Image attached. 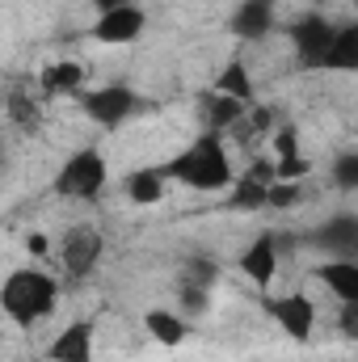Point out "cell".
Segmentation results:
<instances>
[{"label": "cell", "mask_w": 358, "mask_h": 362, "mask_svg": "<svg viewBox=\"0 0 358 362\" xmlns=\"http://www.w3.org/2000/svg\"><path fill=\"white\" fill-rule=\"evenodd\" d=\"M93 350H97V325L89 316H76V320H68L51 337L42 358L47 362H93Z\"/></svg>", "instance_id": "obj_9"}, {"label": "cell", "mask_w": 358, "mask_h": 362, "mask_svg": "<svg viewBox=\"0 0 358 362\" xmlns=\"http://www.w3.org/2000/svg\"><path fill=\"white\" fill-rule=\"evenodd\" d=\"M236 270L245 274L253 286H270L274 282V274H278V240L274 236H258L249 249H241V257H236Z\"/></svg>", "instance_id": "obj_11"}, {"label": "cell", "mask_w": 358, "mask_h": 362, "mask_svg": "<svg viewBox=\"0 0 358 362\" xmlns=\"http://www.w3.org/2000/svg\"><path fill=\"white\" fill-rule=\"evenodd\" d=\"M266 312L274 316V325L291 337V341H312V333H316V303L304 295V291H291V295H282V299H270Z\"/></svg>", "instance_id": "obj_8"}, {"label": "cell", "mask_w": 358, "mask_h": 362, "mask_svg": "<svg viewBox=\"0 0 358 362\" xmlns=\"http://www.w3.org/2000/svg\"><path fill=\"white\" fill-rule=\"evenodd\" d=\"M321 72H358V25L354 21L337 25L329 51H325V59H321Z\"/></svg>", "instance_id": "obj_17"}, {"label": "cell", "mask_w": 358, "mask_h": 362, "mask_svg": "<svg viewBox=\"0 0 358 362\" xmlns=\"http://www.w3.org/2000/svg\"><path fill=\"white\" fill-rule=\"evenodd\" d=\"M144 329H148V337L156 341V346H165V350H178L181 341L190 337V320L173 312V308H148L144 312Z\"/></svg>", "instance_id": "obj_15"}, {"label": "cell", "mask_w": 358, "mask_h": 362, "mask_svg": "<svg viewBox=\"0 0 358 362\" xmlns=\"http://www.w3.org/2000/svg\"><path fill=\"white\" fill-rule=\"evenodd\" d=\"M266 189L270 185H258V181H245L241 173L232 177V185L224 189V202L232 211H266Z\"/></svg>", "instance_id": "obj_21"}, {"label": "cell", "mask_w": 358, "mask_h": 362, "mask_svg": "<svg viewBox=\"0 0 358 362\" xmlns=\"http://www.w3.org/2000/svg\"><path fill=\"white\" fill-rule=\"evenodd\" d=\"M144 25H148L144 8L135 0H118V4H110V8L97 13V21L85 30V38L101 42V47H127V42H135L144 34Z\"/></svg>", "instance_id": "obj_5"}, {"label": "cell", "mask_w": 358, "mask_h": 362, "mask_svg": "<svg viewBox=\"0 0 358 362\" xmlns=\"http://www.w3.org/2000/svg\"><path fill=\"white\" fill-rule=\"evenodd\" d=\"M245 101H236V97H224V93H211L207 97V114H202V122H207V131L211 135H224V131H236L241 122H245Z\"/></svg>", "instance_id": "obj_19"}, {"label": "cell", "mask_w": 358, "mask_h": 362, "mask_svg": "<svg viewBox=\"0 0 358 362\" xmlns=\"http://www.w3.org/2000/svg\"><path fill=\"white\" fill-rule=\"evenodd\" d=\"M122 194H127L135 206H156V202H165L169 181L161 173V165H144V169H131V173L122 177Z\"/></svg>", "instance_id": "obj_14"}, {"label": "cell", "mask_w": 358, "mask_h": 362, "mask_svg": "<svg viewBox=\"0 0 358 362\" xmlns=\"http://www.w3.org/2000/svg\"><path fill=\"white\" fill-rule=\"evenodd\" d=\"M81 89H89V72L81 59H51L38 72V93L42 97H76Z\"/></svg>", "instance_id": "obj_10"}, {"label": "cell", "mask_w": 358, "mask_h": 362, "mask_svg": "<svg viewBox=\"0 0 358 362\" xmlns=\"http://www.w3.org/2000/svg\"><path fill=\"white\" fill-rule=\"evenodd\" d=\"M76 101H81V114L89 118L93 127H101V131H118V127H127L139 110H144V97L131 89V85H93V89H81L76 93Z\"/></svg>", "instance_id": "obj_4"}, {"label": "cell", "mask_w": 358, "mask_h": 362, "mask_svg": "<svg viewBox=\"0 0 358 362\" xmlns=\"http://www.w3.org/2000/svg\"><path fill=\"white\" fill-rule=\"evenodd\" d=\"M4 114H8V122H13L21 135H34V131L42 127V105H38V97H34L30 85H13V89H8Z\"/></svg>", "instance_id": "obj_18"}, {"label": "cell", "mask_w": 358, "mask_h": 362, "mask_svg": "<svg viewBox=\"0 0 358 362\" xmlns=\"http://www.w3.org/2000/svg\"><path fill=\"white\" fill-rule=\"evenodd\" d=\"M337 25L325 17V13H304L291 21V51H295V64L308 68V72H321V59L333 42Z\"/></svg>", "instance_id": "obj_7"}, {"label": "cell", "mask_w": 358, "mask_h": 362, "mask_svg": "<svg viewBox=\"0 0 358 362\" xmlns=\"http://www.w3.org/2000/svg\"><path fill=\"white\" fill-rule=\"evenodd\" d=\"M304 202V181H270L266 211H291Z\"/></svg>", "instance_id": "obj_22"}, {"label": "cell", "mask_w": 358, "mask_h": 362, "mask_svg": "<svg viewBox=\"0 0 358 362\" xmlns=\"http://www.w3.org/2000/svg\"><path fill=\"white\" fill-rule=\"evenodd\" d=\"M312 173V160L299 152V156H282V160H274V181H304Z\"/></svg>", "instance_id": "obj_24"}, {"label": "cell", "mask_w": 358, "mask_h": 362, "mask_svg": "<svg viewBox=\"0 0 358 362\" xmlns=\"http://www.w3.org/2000/svg\"><path fill=\"white\" fill-rule=\"evenodd\" d=\"M0 169H4V139H0Z\"/></svg>", "instance_id": "obj_30"}, {"label": "cell", "mask_w": 358, "mask_h": 362, "mask_svg": "<svg viewBox=\"0 0 358 362\" xmlns=\"http://www.w3.org/2000/svg\"><path fill=\"white\" fill-rule=\"evenodd\" d=\"M101 257H105V236H101V228L76 223V228L64 232V240H59V266H64L68 278H89V274L101 266Z\"/></svg>", "instance_id": "obj_6"}, {"label": "cell", "mask_w": 358, "mask_h": 362, "mask_svg": "<svg viewBox=\"0 0 358 362\" xmlns=\"http://www.w3.org/2000/svg\"><path fill=\"white\" fill-rule=\"evenodd\" d=\"M316 245H321L329 257H354V249H358V219L350 215V211H342V215L325 219V223L316 228Z\"/></svg>", "instance_id": "obj_13"}, {"label": "cell", "mask_w": 358, "mask_h": 362, "mask_svg": "<svg viewBox=\"0 0 358 362\" xmlns=\"http://www.w3.org/2000/svg\"><path fill=\"white\" fill-rule=\"evenodd\" d=\"M89 4H97V8H110V4H118V0H89Z\"/></svg>", "instance_id": "obj_29"}, {"label": "cell", "mask_w": 358, "mask_h": 362, "mask_svg": "<svg viewBox=\"0 0 358 362\" xmlns=\"http://www.w3.org/2000/svg\"><path fill=\"white\" fill-rule=\"evenodd\" d=\"M342 333L358 337V303H342Z\"/></svg>", "instance_id": "obj_27"}, {"label": "cell", "mask_w": 358, "mask_h": 362, "mask_svg": "<svg viewBox=\"0 0 358 362\" xmlns=\"http://www.w3.org/2000/svg\"><path fill=\"white\" fill-rule=\"evenodd\" d=\"M316 278L325 282V291L329 295H337L342 303H358V262L354 257H329Z\"/></svg>", "instance_id": "obj_16"}, {"label": "cell", "mask_w": 358, "mask_h": 362, "mask_svg": "<svg viewBox=\"0 0 358 362\" xmlns=\"http://www.w3.org/2000/svg\"><path fill=\"white\" fill-rule=\"evenodd\" d=\"M59 303V282L42 266H21V270H8L0 282V312L13 320V325H38L42 316H51Z\"/></svg>", "instance_id": "obj_2"}, {"label": "cell", "mask_w": 358, "mask_h": 362, "mask_svg": "<svg viewBox=\"0 0 358 362\" xmlns=\"http://www.w3.org/2000/svg\"><path fill=\"white\" fill-rule=\"evenodd\" d=\"M228 30L241 42H262L270 30H274V0H241V8L232 13Z\"/></svg>", "instance_id": "obj_12"}, {"label": "cell", "mask_w": 358, "mask_h": 362, "mask_svg": "<svg viewBox=\"0 0 358 362\" xmlns=\"http://www.w3.org/2000/svg\"><path fill=\"white\" fill-rule=\"evenodd\" d=\"M105 185H110V165L97 148H76L55 169V181H51V189L68 202H93V198H101Z\"/></svg>", "instance_id": "obj_3"}, {"label": "cell", "mask_w": 358, "mask_h": 362, "mask_svg": "<svg viewBox=\"0 0 358 362\" xmlns=\"http://www.w3.org/2000/svg\"><path fill=\"white\" fill-rule=\"evenodd\" d=\"M333 181H337L342 189H354L358 185V152H342V156L333 160Z\"/></svg>", "instance_id": "obj_26"}, {"label": "cell", "mask_w": 358, "mask_h": 362, "mask_svg": "<svg viewBox=\"0 0 358 362\" xmlns=\"http://www.w3.org/2000/svg\"><path fill=\"white\" fill-rule=\"evenodd\" d=\"M178 299H181V316L190 320V316H202L207 312V303H211V286H198V282H178Z\"/></svg>", "instance_id": "obj_23"}, {"label": "cell", "mask_w": 358, "mask_h": 362, "mask_svg": "<svg viewBox=\"0 0 358 362\" xmlns=\"http://www.w3.org/2000/svg\"><path fill=\"white\" fill-rule=\"evenodd\" d=\"M304 148H299V131L291 127V122H282L278 131H274V160H282V156H299Z\"/></svg>", "instance_id": "obj_25"}, {"label": "cell", "mask_w": 358, "mask_h": 362, "mask_svg": "<svg viewBox=\"0 0 358 362\" xmlns=\"http://www.w3.org/2000/svg\"><path fill=\"white\" fill-rule=\"evenodd\" d=\"M211 93H224V97H236V101H253V76H249V64L241 59V55H232L224 68H219V76H215V89Z\"/></svg>", "instance_id": "obj_20"}, {"label": "cell", "mask_w": 358, "mask_h": 362, "mask_svg": "<svg viewBox=\"0 0 358 362\" xmlns=\"http://www.w3.org/2000/svg\"><path fill=\"white\" fill-rule=\"evenodd\" d=\"M161 173H165L169 185H185V189H198V194H224L236 177L232 156L224 148V135H211V131H202L181 152L161 160Z\"/></svg>", "instance_id": "obj_1"}, {"label": "cell", "mask_w": 358, "mask_h": 362, "mask_svg": "<svg viewBox=\"0 0 358 362\" xmlns=\"http://www.w3.org/2000/svg\"><path fill=\"white\" fill-rule=\"evenodd\" d=\"M25 249H30V257H47V253H51V240H47L42 232H30V236H25Z\"/></svg>", "instance_id": "obj_28"}]
</instances>
